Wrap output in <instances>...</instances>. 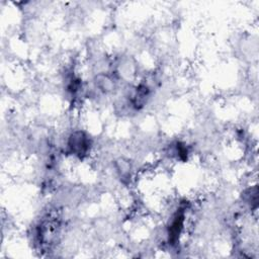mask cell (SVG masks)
Instances as JSON below:
<instances>
[{"label":"cell","instance_id":"1","mask_svg":"<svg viewBox=\"0 0 259 259\" xmlns=\"http://www.w3.org/2000/svg\"><path fill=\"white\" fill-rule=\"evenodd\" d=\"M69 145H70L71 150L73 152H75L76 154H83L87 150V147H88L86 137L80 132L75 133L72 136V138L70 139Z\"/></svg>","mask_w":259,"mask_h":259}]
</instances>
